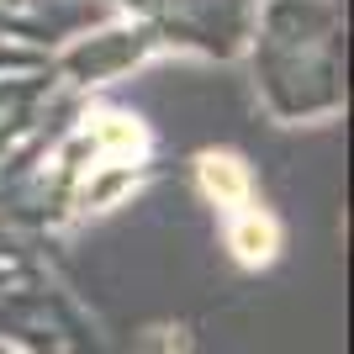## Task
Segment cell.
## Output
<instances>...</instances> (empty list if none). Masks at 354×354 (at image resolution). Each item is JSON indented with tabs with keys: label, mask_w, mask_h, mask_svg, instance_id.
Instances as JSON below:
<instances>
[{
	"label": "cell",
	"mask_w": 354,
	"mask_h": 354,
	"mask_svg": "<svg viewBox=\"0 0 354 354\" xmlns=\"http://www.w3.org/2000/svg\"><path fill=\"white\" fill-rule=\"evenodd\" d=\"M90 133L101 138V169H122V164H138L148 153V133L138 127V117H122V111H95Z\"/></svg>",
	"instance_id": "obj_3"
},
{
	"label": "cell",
	"mask_w": 354,
	"mask_h": 354,
	"mask_svg": "<svg viewBox=\"0 0 354 354\" xmlns=\"http://www.w3.org/2000/svg\"><path fill=\"white\" fill-rule=\"evenodd\" d=\"M196 185L222 217L254 201V169L238 148H201L196 153Z\"/></svg>",
	"instance_id": "obj_2"
},
{
	"label": "cell",
	"mask_w": 354,
	"mask_h": 354,
	"mask_svg": "<svg viewBox=\"0 0 354 354\" xmlns=\"http://www.w3.org/2000/svg\"><path fill=\"white\" fill-rule=\"evenodd\" d=\"M222 238H227V254H233L243 270H270L281 259V249H286L281 217L270 207H259V201L227 212V217H222Z\"/></svg>",
	"instance_id": "obj_1"
}]
</instances>
